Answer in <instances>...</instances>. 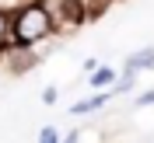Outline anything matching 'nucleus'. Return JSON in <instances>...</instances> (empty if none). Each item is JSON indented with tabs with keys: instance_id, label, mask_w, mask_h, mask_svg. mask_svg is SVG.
Segmentation results:
<instances>
[{
	"instance_id": "f257e3e1",
	"label": "nucleus",
	"mask_w": 154,
	"mask_h": 143,
	"mask_svg": "<svg viewBox=\"0 0 154 143\" xmlns=\"http://www.w3.org/2000/svg\"><path fill=\"white\" fill-rule=\"evenodd\" d=\"M49 31H53V14H49L46 4H38V0L25 4V7L14 14V21H11V38H14L18 46H32V42H38L42 35H49Z\"/></svg>"
},
{
	"instance_id": "f03ea898",
	"label": "nucleus",
	"mask_w": 154,
	"mask_h": 143,
	"mask_svg": "<svg viewBox=\"0 0 154 143\" xmlns=\"http://www.w3.org/2000/svg\"><path fill=\"white\" fill-rule=\"evenodd\" d=\"M126 70H154V46H147V49H140V52H133V56L126 59Z\"/></svg>"
},
{
	"instance_id": "7ed1b4c3",
	"label": "nucleus",
	"mask_w": 154,
	"mask_h": 143,
	"mask_svg": "<svg viewBox=\"0 0 154 143\" xmlns=\"http://www.w3.org/2000/svg\"><path fill=\"white\" fill-rule=\"evenodd\" d=\"M60 7H63V21H70V25H81L84 21V4L81 0H63Z\"/></svg>"
},
{
	"instance_id": "20e7f679",
	"label": "nucleus",
	"mask_w": 154,
	"mask_h": 143,
	"mask_svg": "<svg viewBox=\"0 0 154 143\" xmlns=\"http://www.w3.org/2000/svg\"><path fill=\"white\" fill-rule=\"evenodd\" d=\"M109 101V94H91V98H84V101H77L74 105V115H88V112H98V108Z\"/></svg>"
},
{
	"instance_id": "39448f33",
	"label": "nucleus",
	"mask_w": 154,
	"mask_h": 143,
	"mask_svg": "<svg viewBox=\"0 0 154 143\" xmlns=\"http://www.w3.org/2000/svg\"><path fill=\"white\" fill-rule=\"evenodd\" d=\"M11 59H14V70H28L32 63H35V56H32L25 46H18V49H11Z\"/></svg>"
},
{
	"instance_id": "423d86ee",
	"label": "nucleus",
	"mask_w": 154,
	"mask_h": 143,
	"mask_svg": "<svg viewBox=\"0 0 154 143\" xmlns=\"http://www.w3.org/2000/svg\"><path fill=\"white\" fill-rule=\"evenodd\" d=\"M112 80H116V70L112 67H98L95 77H91V87H105V84H112Z\"/></svg>"
},
{
	"instance_id": "0eeeda50",
	"label": "nucleus",
	"mask_w": 154,
	"mask_h": 143,
	"mask_svg": "<svg viewBox=\"0 0 154 143\" xmlns=\"http://www.w3.org/2000/svg\"><path fill=\"white\" fill-rule=\"evenodd\" d=\"M38 143H60V136H56V129L53 126H46L42 133H38Z\"/></svg>"
},
{
	"instance_id": "6e6552de",
	"label": "nucleus",
	"mask_w": 154,
	"mask_h": 143,
	"mask_svg": "<svg viewBox=\"0 0 154 143\" xmlns=\"http://www.w3.org/2000/svg\"><path fill=\"white\" fill-rule=\"evenodd\" d=\"M7 31H11V21H7V14H4V10H0V42L7 38Z\"/></svg>"
},
{
	"instance_id": "1a4fd4ad",
	"label": "nucleus",
	"mask_w": 154,
	"mask_h": 143,
	"mask_svg": "<svg viewBox=\"0 0 154 143\" xmlns=\"http://www.w3.org/2000/svg\"><path fill=\"white\" fill-rule=\"evenodd\" d=\"M137 105H154V91H144V94L137 98Z\"/></svg>"
},
{
	"instance_id": "9d476101",
	"label": "nucleus",
	"mask_w": 154,
	"mask_h": 143,
	"mask_svg": "<svg viewBox=\"0 0 154 143\" xmlns=\"http://www.w3.org/2000/svg\"><path fill=\"white\" fill-rule=\"evenodd\" d=\"M60 143H77V133H70L67 140H60Z\"/></svg>"
}]
</instances>
